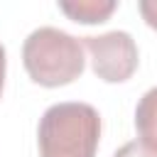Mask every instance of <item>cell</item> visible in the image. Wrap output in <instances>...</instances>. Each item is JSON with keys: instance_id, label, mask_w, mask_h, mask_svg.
I'll use <instances>...</instances> for the list:
<instances>
[{"instance_id": "obj_1", "label": "cell", "mask_w": 157, "mask_h": 157, "mask_svg": "<svg viewBox=\"0 0 157 157\" xmlns=\"http://www.w3.org/2000/svg\"><path fill=\"white\" fill-rule=\"evenodd\" d=\"M98 140L101 115L88 103H54L39 118V157H96Z\"/></svg>"}, {"instance_id": "obj_2", "label": "cell", "mask_w": 157, "mask_h": 157, "mask_svg": "<svg viewBox=\"0 0 157 157\" xmlns=\"http://www.w3.org/2000/svg\"><path fill=\"white\" fill-rule=\"evenodd\" d=\"M22 64L34 83L59 88L83 74V44L59 27H37L22 44Z\"/></svg>"}, {"instance_id": "obj_3", "label": "cell", "mask_w": 157, "mask_h": 157, "mask_svg": "<svg viewBox=\"0 0 157 157\" xmlns=\"http://www.w3.org/2000/svg\"><path fill=\"white\" fill-rule=\"evenodd\" d=\"M81 44L91 54L93 74L105 83H123L137 71V44L132 34L125 29L81 37Z\"/></svg>"}, {"instance_id": "obj_4", "label": "cell", "mask_w": 157, "mask_h": 157, "mask_svg": "<svg viewBox=\"0 0 157 157\" xmlns=\"http://www.w3.org/2000/svg\"><path fill=\"white\" fill-rule=\"evenodd\" d=\"M118 2L115 0H61L59 10L81 25H98L105 22L113 12H115Z\"/></svg>"}, {"instance_id": "obj_5", "label": "cell", "mask_w": 157, "mask_h": 157, "mask_svg": "<svg viewBox=\"0 0 157 157\" xmlns=\"http://www.w3.org/2000/svg\"><path fill=\"white\" fill-rule=\"evenodd\" d=\"M135 130L137 140L157 147V86L145 91L135 105Z\"/></svg>"}, {"instance_id": "obj_6", "label": "cell", "mask_w": 157, "mask_h": 157, "mask_svg": "<svg viewBox=\"0 0 157 157\" xmlns=\"http://www.w3.org/2000/svg\"><path fill=\"white\" fill-rule=\"evenodd\" d=\"M113 157H157V147H152L142 140H130L123 147H118Z\"/></svg>"}, {"instance_id": "obj_7", "label": "cell", "mask_w": 157, "mask_h": 157, "mask_svg": "<svg viewBox=\"0 0 157 157\" xmlns=\"http://www.w3.org/2000/svg\"><path fill=\"white\" fill-rule=\"evenodd\" d=\"M137 10H140L145 25L152 27V29H157V0H140L137 2Z\"/></svg>"}, {"instance_id": "obj_8", "label": "cell", "mask_w": 157, "mask_h": 157, "mask_svg": "<svg viewBox=\"0 0 157 157\" xmlns=\"http://www.w3.org/2000/svg\"><path fill=\"white\" fill-rule=\"evenodd\" d=\"M5 66H7V56H5V47L0 42V96H2V86H5Z\"/></svg>"}]
</instances>
